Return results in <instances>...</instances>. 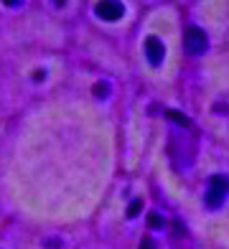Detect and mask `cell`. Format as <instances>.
I'll use <instances>...</instances> for the list:
<instances>
[{
	"label": "cell",
	"instance_id": "1",
	"mask_svg": "<svg viewBox=\"0 0 229 249\" xmlns=\"http://www.w3.org/2000/svg\"><path fill=\"white\" fill-rule=\"evenodd\" d=\"M229 196V176H211L209 183H206V194H204V201L209 209H219L224 198Z\"/></svg>",
	"mask_w": 229,
	"mask_h": 249
},
{
	"label": "cell",
	"instance_id": "2",
	"mask_svg": "<svg viewBox=\"0 0 229 249\" xmlns=\"http://www.w3.org/2000/svg\"><path fill=\"white\" fill-rule=\"evenodd\" d=\"M183 43H186V51L189 53H204L209 49V38H206V33L196 26H191L186 31V36H183Z\"/></svg>",
	"mask_w": 229,
	"mask_h": 249
},
{
	"label": "cell",
	"instance_id": "3",
	"mask_svg": "<svg viewBox=\"0 0 229 249\" xmlns=\"http://www.w3.org/2000/svg\"><path fill=\"white\" fill-rule=\"evenodd\" d=\"M95 13L102 18V20H120L125 16V5L120 0H99L95 5Z\"/></svg>",
	"mask_w": 229,
	"mask_h": 249
},
{
	"label": "cell",
	"instance_id": "4",
	"mask_svg": "<svg viewBox=\"0 0 229 249\" xmlns=\"http://www.w3.org/2000/svg\"><path fill=\"white\" fill-rule=\"evenodd\" d=\"M145 53H148V61H151L153 66H158L160 61H163L166 49H163V43H160L158 36H148L145 38Z\"/></svg>",
	"mask_w": 229,
	"mask_h": 249
},
{
	"label": "cell",
	"instance_id": "5",
	"mask_svg": "<svg viewBox=\"0 0 229 249\" xmlns=\"http://www.w3.org/2000/svg\"><path fill=\"white\" fill-rule=\"evenodd\" d=\"M163 224H166V219L160 216L158 211H151V213H148V226H151V229H160Z\"/></svg>",
	"mask_w": 229,
	"mask_h": 249
},
{
	"label": "cell",
	"instance_id": "6",
	"mask_svg": "<svg viewBox=\"0 0 229 249\" xmlns=\"http://www.w3.org/2000/svg\"><path fill=\"white\" fill-rule=\"evenodd\" d=\"M140 211H143V198H135V201L130 203V206H128V216L133 219V216H137Z\"/></svg>",
	"mask_w": 229,
	"mask_h": 249
},
{
	"label": "cell",
	"instance_id": "7",
	"mask_svg": "<svg viewBox=\"0 0 229 249\" xmlns=\"http://www.w3.org/2000/svg\"><path fill=\"white\" fill-rule=\"evenodd\" d=\"M168 117L173 120V122H178V124H183V127H191V120H189V117H183L181 112H168Z\"/></svg>",
	"mask_w": 229,
	"mask_h": 249
},
{
	"label": "cell",
	"instance_id": "8",
	"mask_svg": "<svg viewBox=\"0 0 229 249\" xmlns=\"http://www.w3.org/2000/svg\"><path fill=\"white\" fill-rule=\"evenodd\" d=\"M95 94H97V97H107V94H110V84H107V82L95 84Z\"/></svg>",
	"mask_w": 229,
	"mask_h": 249
},
{
	"label": "cell",
	"instance_id": "9",
	"mask_svg": "<svg viewBox=\"0 0 229 249\" xmlns=\"http://www.w3.org/2000/svg\"><path fill=\"white\" fill-rule=\"evenodd\" d=\"M140 249H155V242L151 239V236H145V239L140 242Z\"/></svg>",
	"mask_w": 229,
	"mask_h": 249
},
{
	"label": "cell",
	"instance_id": "10",
	"mask_svg": "<svg viewBox=\"0 0 229 249\" xmlns=\"http://www.w3.org/2000/svg\"><path fill=\"white\" fill-rule=\"evenodd\" d=\"M3 3H5L8 8H16V5H20V3H23V0H3Z\"/></svg>",
	"mask_w": 229,
	"mask_h": 249
},
{
	"label": "cell",
	"instance_id": "11",
	"mask_svg": "<svg viewBox=\"0 0 229 249\" xmlns=\"http://www.w3.org/2000/svg\"><path fill=\"white\" fill-rule=\"evenodd\" d=\"M66 3V0H54V5H64Z\"/></svg>",
	"mask_w": 229,
	"mask_h": 249
}]
</instances>
